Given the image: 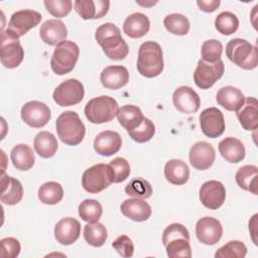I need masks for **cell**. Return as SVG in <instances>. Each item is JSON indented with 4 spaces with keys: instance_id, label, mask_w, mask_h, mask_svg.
Segmentation results:
<instances>
[{
    "instance_id": "cell-1",
    "label": "cell",
    "mask_w": 258,
    "mask_h": 258,
    "mask_svg": "<svg viewBox=\"0 0 258 258\" xmlns=\"http://www.w3.org/2000/svg\"><path fill=\"white\" fill-rule=\"evenodd\" d=\"M95 38L110 59L122 60L128 55L129 47L115 24L108 22L100 25L95 32Z\"/></svg>"
},
{
    "instance_id": "cell-2",
    "label": "cell",
    "mask_w": 258,
    "mask_h": 258,
    "mask_svg": "<svg viewBox=\"0 0 258 258\" xmlns=\"http://www.w3.org/2000/svg\"><path fill=\"white\" fill-rule=\"evenodd\" d=\"M164 68L161 46L155 41L143 42L138 50L137 70L145 78H154L161 74Z\"/></svg>"
},
{
    "instance_id": "cell-3",
    "label": "cell",
    "mask_w": 258,
    "mask_h": 258,
    "mask_svg": "<svg viewBox=\"0 0 258 258\" xmlns=\"http://www.w3.org/2000/svg\"><path fill=\"white\" fill-rule=\"evenodd\" d=\"M55 128L59 139L70 146L80 144L86 134L84 123L74 111L62 112L56 119Z\"/></svg>"
},
{
    "instance_id": "cell-4",
    "label": "cell",
    "mask_w": 258,
    "mask_h": 258,
    "mask_svg": "<svg viewBox=\"0 0 258 258\" xmlns=\"http://www.w3.org/2000/svg\"><path fill=\"white\" fill-rule=\"evenodd\" d=\"M226 55L232 62L244 70H253L258 64L257 48L246 39H231L226 44Z\"/></svg>"
},
{
    "instance_id": "cell-5",
    "label": "cell",
    "mask_w": 258,
    "mask_h": 258,
    "mask_svg": "<svg viewBox=\"0 0 258 258\" xmlns=\"http://www.w3.org/2000/svg\"><path fill=\"white\" fill-rule=\"evenodd\" d=\"M80 48L77 43L64 40L57 44L50 59V68L54 74L62 76L71 73L79 59Z\"/></svg>"
},
{
    "instance_id": "cell-6",
    "label": "cell",
    "mask_w": 258,
    "mask_h": 258,
    "mask_svg": "<svg viewBox=\"0 0 258 258\" xmlns=\"http://www.w3.org/2000/svg\"><path fill=\"white\" fill-rule=\"evenodd\" d=\"M117 101L109 96H100L91 99L85 107L86 118L94 124L110 122L118 112Z\"/></svg>"
},
{
    "instance_id": "cell-7",
    "label": "cell",
    "mask_w": 258,
    "mask_h": 258,
    "mask_svg": "<svg viewBox=\"0 0 258 258\" xmlns=\"http://www.w3.org/2000/svg\"><path fill=\"white\" fill-rule=\"evenodd\" d=\"M24 50L19 41V37L9 30H3L1 33L0 59L1 63L7 69L17 68L23 60Z\"/></svg>"
},
{
    "instance_id": "cell-8",
    "label": "cell",
    "mask_w": 258,
    "mask_h": 258,
    "mask_svg": "<svg viewBox=\"0 0 258 258\" xmlns=\"http://www.w3.org/2000/svg\"><path fill=\"white\" fill-rule=\"evenodd\" d=\"M112 171L109 164L98 163L87 168L82 176V185L89 194H99L112 183Z\"/></svg>"
},
{
    "instance_id": "cell-9",
    "label": "cell",
    "mask_w": 258,
    "mask_h": 258,
    "mask_svg": "<svg viewBox=\"0 0 258 258\" xmlns=\"http://www.w3.org/2000/svg\"><path fill=\"white\" fill-rule=\"evenodd\" d=\"M85 95L84 85L77 79H69L59 84L53 91L52 99L60 107L79 104Z\"/></svg>"
},
{
    "instance_id": "cell-10",
    "label": "cell",
    "mask_w": 258,
    "mask_h": 258,
    "mask_svg": "<svg viewBox=\"0 0 258 258\" xmlns=\"http://www.w3.org/2000/svg\"><path fill=\"white\" fill-rule=\"evenodd\" d=\"M224 71L225 66L222 59L215 62H208L201 58L194 73V81L200 89L207 90L223 77Z\"/></svg>"
},
{
    "instance_id": "cell-11",
    "label": "cell",
    "mask_w": 258,
    "mask_h": 258,
    "mask_svg": "<svg viewBox=\"0 0 258 258\" xmlns=\"http://www.w3.org/2000/svg\"><path fill=\"white\" fill-rule=\"evenodd\" d=\"M21 118L32 128H41L50 120L51 113L48 106L40 101H29L21 108Z\"/></svg>"
},
{
    "instance_id": "cell-12",
    "label": "cell",
    "mask_w": 258,
    "mask_h": 258,
    "mask_svg": "<svg viewBox=\"0 0 258 258\" xmlns=\"http://www.w3.org/2000/svg\"><path fill=\"white\" fill-rule=\"evenodd\" d=\"M41 14L32 9H23L14 12L8 22V29L18 37L24 35L28 30L37 26L41 21Z\"/></svg>"
},
{
    "instance_id": "cell-13",
    "label": "cell",
    "mask_w": 258,
    "mask_h": 258,
    "mask_svg": "<svg viewBox=\"0 0 258 258\" xmlns=\"http://www.w3.org/2000/svg\"><path fill=\"white\" fill-rule=\"evenodd\" d=\"M200 125L202 132L207 137H220L225 131L224 115L216 107L207 108L200 114Z\"/></svg>"
},
{
    "instance_id": "cell-14",
    "label": "cell",
    "mask_w": 258,
    "mask_h": 258,
    "mask_svg": "<svg viewBox=\"0 0 258 258\" xmlns=\"http://www.w3.org/2000/svg\"><path fill=\"white\" fill-rule=\"evenodd\" d=\"M200 201L204 207L210 210H218L226 200V189L219 180H208L200 188Z\"/></svg>"
},
{
    "instance_id": "cell-15",
    "label": "cell",
    "mask_w": 258,
    "mask_h": 258,
    "mask_svg": "<svg viewBox=\"0 0 258 258\" xmlns=\"http://www.w3.org/2000/svg\"><path fill=\"white\" fill-rule=\"evenodd\" d=\"M196 235L201 243L205 245H214L222 238V224L216 218L204 217L197 222Z\"/></svg>"
},
{
    "instance_id": "cell-16",
    "label": "cell",
    "mask_w": 258,
    "mask_h": 258,
    "mask_svg": "<svg viewBox=\"0 0 258 258\" xmlns=\"http://www.w3.org/2000/svg\"><path fill=\"white\" fill-rule=\"evenodd\" d=\"M188 157L192 167L199 170H206L213 165L216 151L212 144L206 141H199L190 147Z\"/></svg>"
},
{
    "instance_id": "cell-17",
    "label": "cell",
    "mask_w": 258,
    "mask_h": 258,
    "mask_svg": "<svg viewBox=\"0 0 258 258\" xmlns=\"http://www.w3.org/2000/svg\"><path fill=\"white\" fill-rule=\"evenodd\" d=\"M174 107L181 113H196L201 106V100L198 93L188 86L178 87L172 95Z\"/></svg>"
},
{
    "instance_id": "cell-18",
    "label": "cell",
    "mask_w": 258,
    "mask_h": 258,
    "mask_svg": "<svg viewBox=\"0 0 258 258\" xmlns=\"http://www.w3.org/2000/svg\"><path fill=\"white\" fill-rule=\"evenodd\" d=\"M81 234V224L75 218L67 217L59 220L54 226V238L61 245L75 243Z\"/></svg>"
},
{
    "instance_id": "cell-19",
    "label": "cell",
    "mask_w": 258,
    "mask_h": 258,
    "mask_svg": "<svg viewBox=\"0 0 258 258\" xmlns=\"http://www.w3.org/2000/svg\"><path fill=\"white\" fill-rule=\"evenodd\" d=\"M121 146L122 138L116 131H102L95 137L94 140V149L102 156H111L117 153Z\"/></svg>"
},
{
    "instance_id": "cell-20",
    "label": "cell",
    "mask_w": 258,
    "mask_h": 258,
    "mask_svg": "<svg viewBox=\"0 0 258 258\" xmlns=\"http://www.w3.org/2000/svg\"><path fill=\"white\" fill-rule=\"evenodd\" d=\"M108 0H77L74 2L76 12L85 20L98 19L105 16L109 10Z\"/></svg>"
},
{
    "instance_id": "cell-21",
    "label": "cell",
    "mask_w": 258,
    "mask_h": 258,
    "mask_svg": "<svg viewBox=\"0 0 258 258\" xmlns=\"http://www.w3.org/2000/svg\"><path fill=\"white\" fill-rule=\"evenodd\" d=\"M41 40L48 45H57L66 40L68 30L64 23L58 19L44 21L39 29Z\"/></svg>"
},
{
    "instance_id": "cell-22",
    "label": "cell",
    "mask_w": 258,
    "mask_h": 258,
    "mask_svg": "<svg viewBox=\"0 0 258 258\" xmlns=\"http://www.w3.org/2000/svg\"><path fill=\"white\" fill-rule=\"evenodd\" d=\"M22 197L23 187L21 182L17 178L7 175L3 170L1 176V202L8 206H14L22 200Z\"/></svg>"
},
{
    "instance_id": "cell-23",
    "label": "cell",
    "mask_w": 258,
    "mask_h": 258,
    "mask_svg": "<svg viewBox=\"0 0 258 258\" xmlns=\"http://www.w3.org/2000/svg\"><path fill=\"white\" fill-rule=\"evenodd\" d=\"M100 81L106 89L118 90L128 84L129 73L123 66H109L102 71Z\"/></svg>"
},
{
    "instance_id": "cell-24",
    "label": "cell",
    "mask_w": 258,
    "mask_h": 258,
    "mask_svg": "<svg viewBox=\"0 0 258 258\" xmlns=\"http://www.w3.org/2000/svg\"><path fill=\"white\" fill-rule=\"evenodd\" d=\"M241 126L247 131L256 130L258 127V101L253 97L246 98L243 105L236 111Z\"/></svg>"
},
{
    "instance_id": "cell-25",
    "label": "cell",
    "mask_w": 258,
    "mask_h": 258,
    "mask_svg": "<svg viewBox=\"0 0 258 258\" xmlns=\"http://www.w3.org/2000/svg\"><path fill=\"white\" fill-rule=\"evenodd\" d=\"M120 210L125 217L135 222L147 221L152 213L149 204L137 198L125 200L120 206Z\"/></svg>"
},
{
    "instance_id": "cell-26",
    "label": "cell",
    "mask_w": 258,
    "mask_h": 258,
    "mask_svg": "<svg viewBox=\"0 0 258 258\" xmlns=\"http://www.w3.org/2000/svg\"><path fill=\"white\" fill-rule=\"evenodd\" d=\"M150 29L148 17L140 12H135L126 17L123 23V31L131 38L144 36Z\"/></svg>"
},
{
    "instance_id": "cell-27",
    "label": "cell",
    "mask_w": 258,
    "mask_h": 258,
    "mask_svg": "<svg viewBox=\"0 0 258 258\" xmlns=\"http://www.w3.org/2000/svg\"><path fill=\"white\" fill-rule=\"evenodd\" d=\"M219 151L224 159L231 163H238L245 157V146L235 137H226L219 143Z\"/></svg>"
},
{
    "instance_id": "cell-28",
    "label": "cell",
    "mask_w": 258,
    "mask_h": 258,
    "mask_svg": "<svg viewBox=\"0 0 258 258\" xmlns=\"http://www.w3.org/2000/svg\"><path fill=\"white\" fill-rule=\"evenodd\" d=\"M216 100L226 110L236 112L243 105L245 96L239 89L233 86H226L218 91Z\"/></svg>"
},
{
    "instance_id": "cell-29",
    "label": "cell",
    "mask_w": 258,
    "mask_h": 258,
    "mask_svg": "<svg viewBox=\"0 0 258 258\" xmlns=\"http://www.w3.org/2000/svg\"><path fill=\"white\" fill-rule=\"evenodd\" d=\"M166 180L175 185L184 184L189 177V168L181 159H170L164 165Z\"/></svg>"
},
{
    "instance_id": "cell-30",
    "label": "cell",
    "mask_w": 258,
    "mask_h": 258,
    "mask_svg": "<svg viewBox=\"0 0 258 258\" xmlns=\"http://www.w3.org/2000/svg\"><path fill=\"white\" fill-rule=\"evenodd\" d=\"M13 166L21 171L30 169L34 165L35 157L33 150L27 144H17L10 152Z\"/></svg>"
},
{
    "instance_id": "cell-31",
    "label": "cell",
    "mask_w": 258,
    "mask_h": 258,
    "mask_svg": "<svg viewBox=\"0 0 258 258\" xmlns=\"http://www.w3.org/2000/svg\"><path fill=\"white\" fill-rule=\"evenodd\" d=\"M35 152L42 158L52 157L58 147L55 136L48 131H41L37 133L33 141Z\"/></svg>"
},
{
    "instance_id": "cell-32",
    "label": "cell",
    "mask_w": 258,
    "mask_h": 258,
    "mask_svg": "<svg viewBox=\"0 0 258 258\" xmlns=\"http://www.w3.org/2000/svg\"><path fill=\"white\" fill-rule=\"evenodd\" d=\"M117 119L122 127L127 131L135 129L144 119L142 111L139 107L134 105H125L118 109Z\"/></svg>"
},
{
    "instance_id": "cell-33",
    "label": "cell",
    "mask_w": 258,
    "mask_h": 258,
    "mask_svg": "<svg viewBox=\"0 0 258 258\" xmlns=\"http://www.w3.org/2000/svg\"><path fill=\"white\" fill-rule=\"evenodd\" d=\"M257 174L258 167L256 165H243L235 174V179L239 187L248 190L253 195H257Z\"/></svg>"
},
{
    "instance_id": "cell-34",
    "label": "cell",
    "mask_w": 258,
    "mask_h": 258,
    "mask_svg": "<svg viewBox=\"0 0 258 258\" xmlns=\"http://www.w3.org/2000/svg\"><path fill=\"white\" fill-rule=\"evenodd\" d=\"M108 234L106 227L99 222L88 223L84 227V238L93 247H101L105 244Z\"/></svg>"
},
{
    "instance_id": "cell-35",
    "label": "cell",
    "mask_w": 258,
    "mask_h": 258,
    "mask_svg": "<svg viewBox=\"0 0 258 258\" xmlns=\"http://www.w3.org/2000/svg\"><path fill=\"white\" fill-rule=\"evenodd\" d=\"M63 198L62 186L56 181H47L38 188V199L42 204L55 205Z\"/></svg>"
},
{
    "instance_id": "cell-36",
    "label": "cell",
    "mask_w": 258,
    "mask_h": 258,
    "mask_svg": "<svg viewBox=\"0 0 258 258\" xmlns=\"http://www.w3.org/2000/svg\"><path fill=\"white\" fill-rule=\"evenodd\" d=\"M163 24L166 30L175 35H185L189 31V21L180 13H171L164 17Z\"/></svg>"
},
{
    "instance_id": "cell-37",
    "label": "cell",
    "mask_w": 258,
    "mask_h": 258,
    "mask_svg": "<svg viewBox=\"0 0 258 258\" xmlns=\"http://www.w3.org/2000/svg\"><path fill=\"white\" fill-rule=\"evenodd\" d=\"M78 211L81 219L88 223L98 222L103 214L102 205L98 201L92 199L83 201L80 204Z\"/></svg>"
},
{
    "instance_id": "cell-38",
    "label": "cell",
    "mask_w": 258,
    "mask_h": 258,
    "mask_svg": "<svg viewBox=\"0 0 258 258\" xmlns=\"http://www.w3.org/2000/svg\"><path fill=\"white\" fill-rule=\"evenodd\" d=\"M215 27L221 34L230 35L237 31L239 27V19L234 13L224 11L216 17Z\"/></svg>"
},
{
    "instance_id": "cell-39",
    "label": "cell",
    "mask_w": 258,
    "mask_h": 258,
    "mask_svg": "<svg viewBox=\"0 0 258 258\" xmlns=\"http://www.w3.org/2000/svg\"><path fill=\"white\" fill-rule=\"evenodd\" d=\"M125 192L133 198L147 199L152 195V186L146 179L135 177L126 184Z\"/></svg>"
},
{
    "instance_id": "cell-40",
    "label": "cell",
    "mask_w": 258,
    "mask_h": 258,
    "mask_svg": "<svg viewBox=\"0 0 258 258\" xmlns=\"http://www.w3.org/2000/svg\"><path fill=\"white\" fill-rule=\"evenodd\" d=\"M166 254L170 258H177V257H191V249L189 245V239L179 237L169 241L165 246Z\"/></svg>"
},
{
    "instance_id": "cell-41",
    "label": "cell",
    "mask_w": 258,
    "mask_h": 258,
    "mask_svg": "<svg viewBox=\"0 0 258 258\" xmlns=\"http://www.w3.org/2000/svg\"><path fill=\"white\" fill-rule=\"evenodd\" d=\"M247 254V247L241 241H229L224 246L219 248L216 253V258H243Z\"/></svg>"
},
{
    "instance_id": "cell-42",
    "label": "cell",
    "mask_w": 258,
    "mask_h": 258,
    "mask_svg": "<svg viewBox=\"0 0 258 258\" xmlns=\"http://www.w3.org/2000/svg\"><path fill=\"white\" fill-rule=\"evenodd\" d=\"M127 132L134 141L138 143H145L153 137L155 133V126L150 119L144 117L139 126Z\"/></svg>"
},
{
    "instance_id": "cell-43",
    "label": "cell",
    "mask_w": 258,
    "mask_h": 258,
    "mask_svg": "<svg viewBox=\"0 0 258 258\" xmlns=\"http://www.w3.org/2000/svg\"><path fill=\"white\" fill-rule=\"evenodd\" d=\"M222 52H223V44L221 43V41L217 39H209L202 44L201 54H202V59L205 61L215 62L221 59Z\"/></svg>"
},
{
    "instance_id": "cell-44",
    "label": "cell",
    "mask_w": 258,
    "mask_h": 258,
    "mask_svg": "<svg viewBox=\"0 0 258 258\" xmlns=\"http://www.w3.org/2000/svg\"><path fill=\"white\" fill-rule=\"evenodd\" d=\"M109 166L112 171V182L119 183L128 178L130 174L129 162L123 157H116L110 163Z\"/></svg>"
},
{
    "instance_id": "cell-45",
    "label": "cell",
    "mask_w": 258,
    "mask_h": 258,
    "mask_svg": "<svg viewBox=\"0 0 258 258\" xmlns=\"http://www.w3.org/2000/svg\"><path fill=\"white\" fill-rule=\"evenodd\" d=\"M43 3L46 10L56 18L66 17L73 8L71 0H45Z\"/></svg>"
},
{
    "instance_id": "cell-46",
    "label": "cell",
    "mask_w": 258,
    "mask_h": 258,
    "mask_svg": "<svg viewBox=\"0 0 258 258\" xmlns=\"http://www.w3.org/2000/svg\"><path fill=\"white\" fill-rule=\"evenodd\" d=\"M179 237L189 239V233H188L187 229L179 223L170 224L169 226H167L164 229V231L162 233V243L165 246L169 241L179 238Z\"/></svg>"
},
{
    "instance_id": "cell-47",
    "label": "cell",
    "mask_w": 258,
    "mask_h": 258,
    "mask_svg": "<svg viewBox=\"0 0 258 258\" xmlns=\"http://www.w3.org/2000/svg\"><path fill=\"white\" fill-rule=\"evenodd\" d=\"M113 248L118 252L119 255L125 258H129L133 255L134 253V245L132 240L126 236V235H121L117 237L114 242L112 243Z\"/></svg>"
},
{
    "instance_id": "cell-48",
    "label": "cell",
    "mask_w": 258,
    "mask_h": 258,
    "mask_svg": "<svg viewBox=\"0 0 258 258\" xmlns=\"http://www.w3.org/2000/svg\"><path fill=\"white\" fill-rule=\"evenodd\" d=\"M1 245H2L1 255L3 258H15L20 253V250H21L20 243L17 239L13 237L3 238L1 240Z\"/></svg>"
},
{
    "instance_id": "cell-49",
    "label": "cell",
    "mask_w": 258,
    "mask_h": 258,
    "mask_svg": "<svg viewBox=\"0 0 258 258\" xmlns=\"http://www.w3.org/2000/svg\"><path fill=\"white\" fill-rule=\"evenodd\" d=\"M220 0H199L197 4L202 11L214 12L220 6Z\"/></svg>"
}]
</instances>
